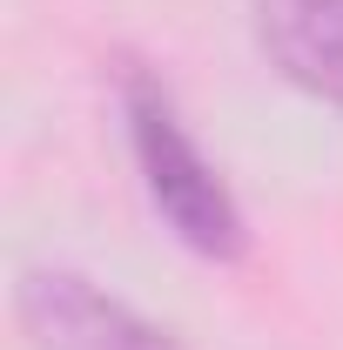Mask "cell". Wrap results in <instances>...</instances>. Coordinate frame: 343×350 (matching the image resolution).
I'll use <instances>...</instances> for the list:
<instances>
[{
  "mask_svg": "<svg viewBox=\"0 0 343 350\" xmlns=\"http://www.w3.org/2000/svg\"><path fill=\"white\" fill-rule=\"evenodd\" d=\"M14 323L27 350H182L155 317L68 262H27L14 276Z\"/></svg>",
  "mask_w": 343,
  "mask_h": 350,
  "instance_id": "7a4b0ae2",
  "label": "cell"
},
{
  "mask_svg": "<svg viewBox=\"0 0 343 350\" xmlns=\"http://www.w3.org/2000/svg\"><path fill=\"white\" fill-rule=\"evenodd\" d=\"M115 101H122V129H128V155H135V175H141V196L162 216V229H169L189 256L215 262V269H236V262L249 256L256 236H249V216H243L236 189L222 182V169L209 162V148L182 122L175 88L155 68L122 61Z\"/></svg>",
  "mask_w": 343,
  "mask_h": 350,
  "instance_id": "6da1fadb",
  "label": "cell"
},
{
  "mask_svg": "<svg viewBox=\"0 0 343 350\" xmlns=\"http://www.w3.org/2000/svg\"><path fill=\"white\" fill-rule=\"evenodd\" d=\"M249 34L297 94L343 115V0H249Z\"/></svg>",
  "mask_w": 343,
  "mask_h": 350,
  "instance_id": "3957f363",
  "label": "cell"
}]
</instances>
